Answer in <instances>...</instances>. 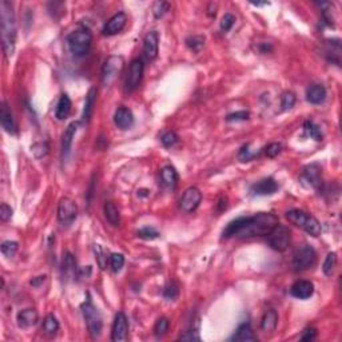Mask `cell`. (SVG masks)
I'll return each mask as SVG.
<instances>
[{"instance_id":"cell-32","label":"cell","mask_w":342,"mask_h":342,"mask_svg":"<svg viewBox=\"0 0 342 342\" xmlns=\"http://www.w3.org/2000/svg\"><path fill=\"white\" fill-rule=\"evenodd\" d=\"M94 254L99 268L102 270H106L107 265H108V256H106V252H104L100 244H94Z\"/></svg>"},{"instance_id":"cell-39","label":"cell","mask_w":342,"mask_h":342,"mask_svg":"<svg viewBox=\"0 0 342 342\" xmlns=\"http://www.w3.org/2000/svg\"><path fill=\"white\" fill-rule=\"evenodd\" d=\"M186 44L192 50V51H200L202 47L204 46V38L200 36V35H194V36L188 38L186 40Z\"/></svg>"},{"instance_id":"cell-30","label":"cell","mask_w":342,"mask_h":342,"mask_svg":"<svg viewBox=\"0 0 342 342\" xmlns=\"http://www.w3.org/2000/svg\"><path fill=\"white\" fill-rule=\"evenodd\" d=\"M63 272L67 277H74L76 276V261L74 260V256L67 252L64 256V261H63Z\"/></svg>"},{"instance_id":"cell-17","label":"cell","mask_w":342,"mask_h":342,"mask_svg":"<svg viewBox=\"0 0 342 342\" xmlns=\"http://www.w3.org/2000/svg\"><path fill=\"white\" fill-rule=\"evenodd\" d=\"M114 122L116 127L120 128V130H128L134 124V115H132L130 108L119 107L118 110L115 111Z\"/></svg>"},{"instance_id":"cell-40","label":"cell","mask_w":342,"mask_h":342,"mask_svg":"<svg viewBox=\"0 0 342 342\" xmlns=\"http://www.w3.org/2000/svg\"><path fill=\"white\" fill-rule=\"evenodd\" d=\"M236 24V16L232 14H224V16L220 20V31L222 32H228Z\"/></svg>"},{"instance_id":"cell-22","label":"cell","mask_w":342,"mask_h":342,"mask_svg":"<svg viewBox=\"0 0 342 342\" xmlns=\"http://www.w3.org/2000/svg\"><path fill=\"white\" fill-rule=\"evenodd\" d=\"M18 325L20 328H31V326L36 325L38 320H39V314L35 309H24L20 310L18 313Z\"/></svg>"},{"instance_id":"cell-38","label":"cell","mask_w":342,"mask_h":342,"mask_svg":"<svg viewBox=\"0 0 342 342\" xmlns=\"http://www.w3.org/2000/svg\"><path fill=\"white\" fill-rule=\"evenodd\" d=\"M110 265L115 273L120 272L123 266H124V256H123V254H120V252H114V254H111Z\"/></svg>"},{"instance_id":"cell-6","label":"cell","mask_w":342,"mask_h":342,"mask_svg":"<svg viewBox=\"0 0 342 342\" xmlns=\"http://www.w3.org/2000/svg\"><path fill=\"white\" fill-rule=\"evenodd\" d=\"M82 313L86 320V325H87L90 336L92 338H98L102 334L103 329L102 316L95 308L94 304L91 302V300H87V302L82 305Z\"/></svg>"},{"instance_id":"cell-26","label":"cell","mask_w":342,"mask_h":342,"mask_svg":"<svg viewBox=\"0 0 342 342\" xmlns=\"http://www.w3.org/2000/svg\"><path fill=\"white\" fill-rule=\"evenodd\" d=\"M71 107H72V103H71V99L68 98V95L63 94L59 99V102L56 104V110H55V116H56L59 120H63L70 115L71 112Z\"/></svg>"},{"instance_id":"cell-10","label":"cell","mask_w":342,"mask_h":342,"mask_svg":"<svg viewBox=\"0 0 342 342\" xmlns=\"http://www.w3.org/2000/svg\"><path fill=\"white\" fill-rule=\"evenodd\" d=\"M143 72H144V64L142 59H134L130 63L126 78V91L132 92L139 87L142 82Z\"/></svg>"},{"instance_id":"cell-23","label":"cell","mask_w":342,"mask_h":342,"mask_svg":"<svg viewBox=\"0 0 342 342\" xmlns=\"http://www.w3.org/2000/svg\"><path fill=\"white\" fill-rule=\"evenodd\" d=\"M95 102H96V88H95V87H91L90 90H88V92H87V95H86L83 115H82V118H83L84 122H90L91 118H92Z\"/></svg>"},{"instance_id":"cell-7","label":"cell","mask_w":342,"mask_h":342,"mask_svg":"<svg viewBox=\"0 0 342 342\" xmlns=\"http://www.w3.org/2000/svg\"><path fill=\"white\" fill-rule=\"evenodd\" d=\"M124 67V59L119 55L110 56L104 62L102 68V84L104 87H110L118 80Z\"/></svg>"},{"instance_id":"cell-50","label":"cell","mask_w":342,"mask_h":342,"mask_svg":"<svg viewBox=\"0 0 342 342\" xmlns=\"http://www.w3.org/2000/svg\"><path fill=\"white\" fill-rule=\"evenodd\" d=\"M44 281H46V276H42V277H36L35 280H32V281H31V285L38 288V286L40 285L42 282H44Z\"/></svg>"},{"instance_id":"cell-35","label":"cell","mask_w":342,"mask_h":342,"mask_svg":"<svg viewBox=\"0 0 342 342\" xmlns=\"http://www.w3.org/2000/svg\"><path fill=\"white\" fill-rule=\"evenodd\" d=\"M296 100H297V98H296V94H294V92H292V91H286V92H284L281 96L282 110L288 111L290 110V108H293L294 104H296Z\"/></svg>"},{"instance_id":"cell-4","label":"cell","mask_w":342,"mask_h":342,"mask_svg":"<svg viewBox=\"0 0 342 342\" xmlns=\"http://www.w3.org/2000/svg\"><path fill=\"white\" fill-rule=\"evenodd\" d=\"M92 43V35L88 30H76L67 36V44L70 51L75 56H84L88 54Z\"/></svg>"},{"instance_id":"cell-5","label":"cell","mask_w":342,"mask_h":342,"mask_svg":"<svg viewBox=\"0 0 342 342\" xmlns=\"http://www.w3.org/2000/svg\"><path fill=\"white\" fill-rule=\"evenodd\" d=\"M317 262V252L309 244H302L294 252L292 268L294 272H305L312 269Z\"/></svg>"},{"instance_id":"cell-51","label":"cell","mask_w":342,"mask_h":342,"mask_svg":"<svg viewBox=\"0 0 342 342\" xmlns=\"http://www.w3.org/2000/svg\"><path fill=\"white\" fill-rule=\"evenodd\" d=\"M252 6H268L269 3H268V2H264V3H252Z\"/></svg>"},{"instance_id":"cell-48","label":"cell","mask_w":342,"mask_h":342,"mask_svg":"<svg viewBox=\"0 0 342 342\" xmlns=\"http://www.w3.org/2000/svg\"><path fill=\"white\" fill-rule=\"evenodd\" d=\"M12 216V208H10L7 204H2L0 206V220L3 222H7L8 220H11Z\"/></svg>"},{"instance_id":"cell-28","label":"cell","mask_w":342,"mask_h":342,"mask_svg":"<svg viewBox=\"0 0 342 342\" xmlns=\"http://www.w3.org/2000/svg\"><path fill=\"white\" fill-rule=\"evenodd\" d=\"M103 212H104L106 220L112 226H119L120 224V214H119L118 208L115 206L114 202H106L104 208H103Z\"/></svg>"},{"instance_id":"cell-44","label":"cell","mask_w":342,"mask_h":342,"mask_svg":"<svg viewBox=\"0 0 342 342\" xmlns=\"http://www.w3.org/2000/svg\"><path fill=\"white\" fill-rule=\"evenodd\" d=\"M139 238H143V240H155L158 238L159 232L155 230L154 228H150V226H146V228H140L138 232Z\"/></svg>"},{"instance_id":"cell-9","label":"cell","mask_w":342,"mask_h":342,"mask_svg":"<svg viewBox=\"0 0 342 342\" xmlns=\"http://www.w3.org/2000/svg\"><path fill=\"white\" fill-rule=\"evenodd\" d=\"M78 216V206L75 204L72 200H70L67 196L62 198L58 204V220L62 224L68 226L76 220Z\"/></svg>"},{"instance_id":"cell-29","label":"cell","mask_w":342,"mask_h":342,"mask_svg":"<svg viewBox=\"0 0 342 342\" xmlns=\"http://www.w3.org/2000/svg\"><path fill=\"white\" fill-rule=\"evenodd\" d=\"M336 266H337V254L334 252H329L325 258V262L322 265V270H324V274L330 277L332 274L334 273L336 270Z\"/></svg>"},{"instance_id":"cell-24","label":"cell","mask_w":342,"mask_h":342,"mask_svg":"<svg viewBox=\"0 0 342 342\" xmlns=\"http://www.w3.org/2000/svg\"><path fill=\"white\" fill-rule=\"evenodd\" d=\"M278 324V314L274 309L266 310L261 321V328L265 333H272L276 330Z\"/></svg>"},{"instance_id":"cell-33","label":"cell","mask_w":342,"mask_h":342,"mask_svg":"<svg viewBox=\"0 0 342 342\" xmlns=\"http://www.w3.org/2000/svg\"><path fill=\"white\" fill-rule=\"evenodd\" d=\"M304 128H305L306 134L309 135L310 138H313L314 140H322V132H321V128L316 124L314 122H312V120H308V122H305V124H304Z\"/></svg>"},{"instance_id":"cell-2","label":"cell","mask_w":342,"mask_h":342,"mask_svg":"<svg viewBox=\"0 0 342 342\" xmlns=\"http://www.w3.org/2000/svg\"><path fill=\"white\" fill-rule=\"evenodd\" d=\"M0 26H2V43L6 56H12L16 44V22L12 4L7 0L0 2Z\"/></svg>"},{"instance_id":"cell-1","label":"cell","mask_w":342,"mask_h":342,"mask_svg":"<svg viewBox=\"0 0 342 342\" xmlns=\"http://www.w3.org/2000/svg\"><path fill=\"white\" fill-rule=\"evenodd\" d=\"M278 224V218L270 212H258L252 216H240L224 228V238H254L268 236Z\"/></svg>"},{"instance_id":"cell-19","label":"cell","mask_w":342,"mask_h":342,"mask_svg":"<svg viewBox=\"0 0 342 342\" xmlns=\"http://www.w3.org/2000/svg\"><path fill=\"white\" fill-rule=\"evenodd\" d=\"M290 293L298 300H308L313 296L314 285L310 281H297L290 288Z\"/></svg>"},{"instance_id":"cell-11","label":"cell","mask_w":342,"mask_h":342,"mask_svg":"<svg viewBox=\"0 0 342 342\" xmlns=\"http://www.w3.org/2000/svg\"><path fill=\"white\" fill-rule=\"evenodd\" d=\"M200 202H202V192L200 188H188L184 192V196L180 198V208L184 212H196V208H200Z\"/></svg>"},{"instance_id":"cell-34","label":"cell","mask_w":342,"mask_h":342,"mask_svg":"<svg viewBox=\"0 0 342 342\" xmlns=\"http://www.w3.org/2000/svg\"><path fill=\"white\" fill-rule=\"evenodd\" d=\"M18 248H19V244L15 240H6L2 244V252L7 258H12L18 252Z\"/></svg>"},{"instance_id":"cell-8","label":"cell","mask_w":342,"mask_h":342,"mask_svg":"<svg viewBox=\"0 0 342 342\" xmlns=\"http://www.w3.org/2000/svg\"><path fill=\"white\" fill-rule=\"evenodd\" d=\"M268 242L276 252H285L290 244V230L284 224H277L268 234Z\"/></svg>"},{"instance_id":"cell-21","label":"cell","mask_w":342,"mask_h":342,"mask_svg":"<svg viewBox=\"0 0 342 342\" xmlns=\"http://www.w3.org/2000/svg\"><path fill=\"white\" fill-rule=\"evenodd\" d=\"M306 99L312 104H321L326 99V88L322 84H312L306 90Z\"/></svg>"},{"instance_id":"cell-12","label":"cell","mask_w":342,"mask_h":342,"mask_svg":"<svg viewBox=\"0 0 342 342\" xmlns=\"http://www.w3.org/2000/svg\"><path fill=\"white\" fill-rule=\"evenodd\" d=\"M128 338V321L124 313H118L115 316L111 332V340L114 342H123Z\"/></svg>"},{"instance_id":"cell-27","label":"cell","mask_w":342,"mask_h":342,"mask_svg":"<svg viewBox=\"0 0 342 342\" xmlns=\"http://www.w3.org/2000/svg\"><path fill=\"white\" fill-rule=\"evenodd\" d=\"M232 341H256L258 338H256V336L254 334V332H252V326L248 325V324H242V325L236 329V334L232 336Z\"/></svg>"},{"instance_id":"cell-45","label":"cell","mask_w":342,"mask_h":342,"mask_svg":"<svg viewBox=\"0 0 342 342\" xmlns=\"http://www.w3.org/2000/svg\"><path fill=\"white\" fill-rule=\"evenodd\" d=\"M178 293H180V290H178V286H176V284H168V285L164 288L163 296H164V298H167V300H170V301H174V300L178 297Z\"/></svg>"},{"instance_id":"cell-16","label":"cell","mask_w":342,"mask_h":342,"mask_svg":"<svg viewBox=\"0 0 342 342\" xmlns=\"http://www.w3.org/2000/svg\"><path fill=\"white\" fill-rule=\"evenodd\" d=\"M301 180L308 188H318L321 184V167L318 164H310L305 167L302 171Z\"/></svg>"},{"instance_id":"cell-43","label":"cell","mask_w":342,"mask_h":342,"mask_svg":"<svg viewBox=\"0 0 342 342\" xmlns=\"http://www.w3.org/2000/svg\"><path fill=\"white\" fill-rule=\"evenodd\" d=\"M248 118H250L248 111H236V112L228 114L226 116V120L228 122H244V120H248Z\"/></svg>"},{"instance_id":"cell-41","label":"cell","mask_w":342,"mask_h":342,"mask_svg":"<svg viewBox=\"0 0 342 342\" xmlns=\"http://www.w3.org/2000/svg\"><path fill=\"white\" fill-rule=\"evenodd\" d=\"M248 146L250 144H246V146L240 148V154H238V158H240V162H248V160H252L258 155V151H252L248 148Z\"/></svg>"},{"instance_id":"cell-42","label":"cell","mask_w":342,"mask_h":342,"mask_svg":"<svg viewBox=\"0 0 342 342\" xmlns=\"http://www.w3.org/2000/svg\"><path fill=\"white\" fill-rule=\"evenodd\" d=\"M160 142L164 147H171L174 146L176 142H178V135L174 132V131H167L164 134L160 136Z\"/></svg>"},{"instance_id":"cell-49","label":"cell","mask_w":342,"mask_h":342,"mask_svg":"<svg viewBox=\"0 0 342 342\" xmlns=\"http://www.w3.org/2000/svg\"><path fill=\"white\" fill-rule=\"evenodd\" d=\"M316 336H317V330L314 329V328H308V329L304 330L301 340L302 341H312V340L316 338Z\"/></svg>"},{"instance_id":"cell-36","label":"cell","mask_w":342,"mask_h":342,"mask_svg":"<svg viewBox=\"0 0 342 342\" xmlns=\"http://www.w3.org/2000/svg\"><path fill=\"white\" fill-rule=\"evenodd\" d=\"M168 328H170V321H168L166 317L159 318L154 326V334L158 338L163 337V336L168 332Z\"/></svg>"},{"instance_id":"cell-18","label":"cell","mask_w":342,"mask_h":342,"mask_svg":"<svg viewBox=\"0 0 342 342\" xmlns=\"http://www.w3.org/2000/svg\"><path fill=\"white\" fill-rule=\"evenodd\" d=\"M0 120H2V126L8 134H16V123L14 119L12 110L6 102L2 103V110H0Z\"/></svg>"},{"instance_id":"cell-13","label":"cell","mask_w":342,"mask_h":342,"mask_svg":"<svg viewBox=\"0 0 342 342\" xmlns=\"http://www.w3.org/2000/svg\"><path fill=\"white\" fill-rule=\"evenodd\" d=\"M127 23V16L124 12L115 14L114 16H111L108 20L106 22V24L103 26L102 34L104 36H112L116 35L124 28V26Z\"/></svg>"},{"instance_id":"cell-47","label":"cell","mask_w":342,"mask_h":342,"mask_svg":"<svg viewBox=\"0 0 342 342\" xmlns=\"http://www.w3.org/2000/svg\"><path fill=\"white\" fill-rule=\"evenodd\" d=\"M282 151V144L281 143H272L269 146L266 147V155L269 158H276L280 152Z\"/></svg>"},{"instance_id":"cell-31","label":"cell","mask_w":342,"mask_h":342,"mask_svg":"<svg viewBox=\"0 0 342 342\" xmlns=\"http://www.w3.org/2000/svg\"><path fill=\"white\" fill-rule=\"evenodd\" d=\"M43 330L47 334H55L59 330V322L54 314H48L47 317L43 320Z\"/></svg>"},{"instance_id":"cell-15","label":"cell","mask_w":342,"mask_h":342,"mask_svg":"<svg viewBox=\"0 0 342 342\" xmlns=\"http://www.w3.org/2000/svg\"><path fill=\"white\" fill-rule=\"evenodd\" d=\"M278 188H280V186H278L277 180H273V178H265V180L252 184L250 192L252 196H273L274 192H277Z\"/></svg>"},{"instance_id":"cell-20","label":"cell","mask_w":342,"mask_h":342,"mask_svg":"<svg viewBox=\"0 0 342 342\" xmlns=\"http://www.w3.org/2000/svg\"><path fill=\"white\" fill-rule=\"evenodd\" d=\"M78 128H79V122L70 123L68 126H67V128H66L64 134H63V138H62V155H63V159L68 155L70 150H71L74 136L76 134Z\"/></svg>"},{"instance_id":"cell-14","label":"cell","mask_w":342,"mask_h":342,"mask_svg":"<svg viewBox=\"0 0 342 342\" xmlns=\"http://www.w3.org/2000/svg\"><path fill=\"white\" fill-rule=\"evenodd\" d=\"M159 52V35L156 31H150L147 32L143 40V54L148 60L156 59Z\"/></svg>"},{"instance_id":"cell-37","label":"cell","mask_w":342,"mask_h":342,"mask_svg":"<svg viewBox=\"0 0 342 342\" xmlns=\"http://www.w3.org/2000/svg\"><path fill=\"white\" fill-rule=\"evenodd\" d=\"M170 11V3L167 2H156L152 7V14L156 19H160Z\"/></svg>"},{"instance_id":"cell-25","label":"cell","mask_w":342,"mask_h":342,"mask_svg":"<svg viewBox=\"0 0 342 342\" xmlns=\"http://www.w3.org/2000/svg\"><path fill=\"white\" fill-rule=\"evenodd\" d=\"M160 180H162L163 184L167 186V188H176V184H178V172L172 166H164L162 167L160 170Z\"/></svg>"},{"instance_id":"cell-3","label":"cell","mask_w":342,"mask_h":342,"mask_svg":"<svg viewBox=\"0 0 342 342\" xmlns=\"http://www.w3.org/2000/svg\"><path fill=\"white\" fill-rule=\"evenodd\" d=\"M286 218H288V220H289L290 224L302 228V230L308 232L309 236H321V224L318 222V220L316 216H310L309 212H304V210H300V208H293V210H289V212H286Z\"/></svg>"},{"instance_id":"cell-46","label":"cell","mask_w":342,"mask_h":342,"mask_svg":"<svg viewBox=\"0 0 342 342\" xmlns=\"http://www.w3.org/2000/svg\"><path fill=\"white\" fill-rule=\"evenodd\" d=\"M32 152L35 154L36 158H42V156H46L47 152H48V144L46 142L35 143L32 146Z\"/></svg>"}]
</instances>
